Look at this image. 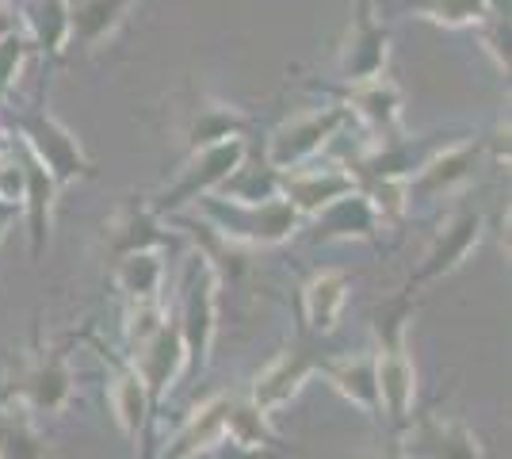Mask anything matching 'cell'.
I'll return each instance as SVG.
<instances>
[{"mask_svg":"<svg viewBox=\"0 0 512 459\" xmlns=\"http://www.w3.org/2000/svg\"><path fill=\"white\" fill-rule=\"evenodd\" d=\"M310 375V360L302 352H283L276 364L268 372L256 379V391H253V406L260 410H272L279 402H287L291 394L299 391V383Z\"/></svg>","mask_w":512,"mask_h":459,"instance_id":"cell-12","label":"cell"},{"mask_svg":"<svg viewBox=\"0 0 512 459\" xmlns=\"http://www.w3.org/2000/svg\"><path fill=\"white\" fill-rule=\"evenodd\" d=\"M16 219V203H0V238H4V226Z\"/></svg>","mask_w":512,"mask_h":459,"instance_id":"cell-27","label":"cell"},{"mask_svg":"<svg viewBox=\"0 0 512 459\" xmlns=\"http://www.w3.org/2000/svg\"><path fill=\"white\" fill-rule=\"evenodd\" d=\"M23 31L35 46H43L46 54H62L69 46V8L65 0H31Z\"/></svg>","mask_w":512,"mask_h":459,"instance_id":"cell-13","label":"cell"},{"mask_svg":"<svg viewBox=\"0 0 512 459\" xmlns=\"http://www.w3.org/2000/svg\"><path fill=\"white\" fill-rule=\"evenodd\" d=\"M245 123L241 115L222 104H203V108L192 111V123H188V146L195 150H207L214 142H226V138H237Z\"/></svg>","mask_w":512,"mask_h":459,"instance_id":"cell-19","label":"cell"},{"mask_svg":"<svg viewBox=\"0 0 512 459\" xmlns=\"http://www.w3.org/2000/svg\"><path fill=\"white\" fill-rule=\"evenodd\" d=\"M478 234H482V219L474 215V211H463V215H455L448 222V230L436 238V249L428 253V276H436V272H451L455 264L467 257L470 249L478 245Z\"/></svg>","mask_w":512,"mask_h":459,"instance_id":"cell-14","label":"cell"},{"mask_svg":"<svg viewBox=\"0 0 512 459\" xmlns=\"http://www.w3.org/2000/svg\"><path fill=\"white\" fill-rule=\"evenodd\" d=\"M344 295H348V276L344 272H321L314 284L306 287V314H310V326L329 333L341 318Z\"/></svg>","mask_w":512,"mask_h":459,"instance_id":"cell-16","label":"cell"},{"mask_svg":"<svg viewBox=\"0 0 512 459\" xmlns=\"http://www.w3.org/2000/svg\"><path fill=\"white\" fill-rule=\"evenodd\" d=\"M230 215L245 219V230H237L234 238L264 241V245L283 241L291 230H295V222H299V211H295L287 199H276V196L264 199V203H241V207H234Z\"/></svg>","mask_w":512,"mask_h":459,"instance_id":"cell-9","label":"cell"},{"mask_svg":"<svg viewBox=\"0 0 512 459\" xmlns=\"http://www.w3.org/2000/svg\"><path fill=\"white\" fill-rule=\"evenodd\" d=\"M325 375L337 383V391L348 394L352 402H360L367 410L379 406V383H375V360L367 356H348L341 364H329Z\"/></svg>","mask_w":512,"mask_h":459,"instance_id":"cell-18","label":"cell"},{"mask_svg":"<svg viewBox=\"0 0 512 459\" xmlns=\"http://www.w3.org/2000/svg\"><path fill=\"white\" fill-rule=\"evenodd\" d=\"M12 35H27L23 31V16L12 0H0V43L12 39Z\"/></svg>","mask_w":512,"mask_h":459,"instance_id":"cell-26","label":"cell"},{"mask_svg":"<svg viewBox=\"0 0 512 459\" xmlns=\"http://www.w3.org/2000/svg\"><path fill=\"white\" fill-rule=\"evenodd\" d=\"M348 111L344 108H325V111H310V115H299L291 123H283L272 142H268V165L283 173V169H299L302 161H310L314 153L333 138V134L344 127Z\"/></svg>","mask_w":512,"mask_h":459,"instance_id":"cell-3","label":"cell"},{"mask_svg":"<svg viewBox=\"0 0 512 459\" xmlns=\"http://www.w3.org/2000/svg\"><path fill=\"white\" fill-rule=\"evenodd\" d=\"M321 222H318V238H348V234H360L367 238L371 234V226H375V207H371V199L360 196L356 188L348 192V196L333 199L329 207H321L318 211Z\"/></svg>","mask_w":512,"mask_h":459,"instance_id":"cell-11","label":"cell"},{"mask_svg":"<svg viewBox=\"0 0 512 459\" xmlns=\"http://www.w3.org/2000/svg\"><path fill=\"white\" fill-rule=\"evenodd\" d=\"M386 58H390V27L375 16V0H356L348 39L341 46V77L348 85L383 77Z\"/></svg>","mask_w":512,"mask_h":459,"instance_id":"cell-1","label":"cell"},{"mask_svg":"<svg viewBox=\"0 0 512 459\" xmlns=\"http://www.w3.org/2000/svg\"><path fill=\"white\" fill-rule=\"evenodd\" d=\"M20 391L39 410H58L69 394V375L58 360H39L20 375Z\"/></svg>","mask_w":512,"mask_h":459,"instance_id":"cell-17","label":"cell"},{"mask_svg":"<svg viewBox=\"0 0 512 459\" xmlns=\"http://www.w3.org/2000/svg\"><path fill=\"white\" fill-rule=\"evenodd\" d=\"M279 188L295 211L318 215L333 199L348 196L356 188V180L344 169H291V176H279Z\"/></svg>","mask_w":512,"mask_h":459,"instance_id":"cell-5","label":"cell"},{"mask_svg":"<svg viewBox=\"0 0 512 459\" xmlns=\"http://www.w3.org/2000/svg\"><path fill=\"white\" fill-rule=\"evenodd\" d=\"M180 341H176V333H169V329L161 326L157 333H150L142 345H138V352H134V360H138V372H142V379L150 383L153 391H161L165 383L172 379V372H176V364H180Z\"/></svg>","mask_w":512,"mask_h":459,"instance_id":"cell-15","label":"cell"},{"mask_svg":"<svg viewBox=\"0 0 512 459\" xmlns=\"http://www.w3.org/2000/svg\"><path fill=\"white\" fill-rule=\"evenodd\" d=\"M226 410H230V402H226V398H214V402H207V406L192 417V425L180 433V440H176V452H172V456L188 459V456H195V452H203V448H211L214 440L226 433Z\"/></svg>","mask_w":512,"mask_h":459,"instance_id":"cell-20","label":"cell"},{"mask_svg":"<svg viewBox=\"0 0 512 459\" xmlns=\"http://www.w3.org/2000/svg\"><path fill=\"white\" fill-rule=\"evenodd\" d=\"M119 280L138 303H157L153 295H157V280H161V264L150 253H130L119 268Z\"/></svg>","mask_w":512,"mask_h":459,"instance_id":"cell-21","label":"cell"},{"mask_svg":"<svg viewBox=\"0 0 512 459\" xmlns=\"http://www.w3.org/2000/svg\"><path fill=\"white\" fill-rule=\"evenodd\" d=\"M27 50H31V39H27V35H12V39L0 43V92H8V85L16 81V69L23 66Z\"/></svg>","mask_w":512,"mask_h":459,"instance_id":"cell-25","label":"cell"},{"mask_svg":"<svg viewBox=\"0 0 512 459\" xmlns=\"http://www.w3.org/2000/svg\"><path fill=\"white\" fill-rule=\"evenodd\" d=\"M8 150H12V138L0 131V157H8Z\"/></svg>","mask_w":512,"mask_h":459,"instance_id":"cell-28","label":"cell"},{"mask_svg":"<svg viewBox=\"0 0 512 459\" xmlns=\"http://www.w3.org/2000/svg\"><path fill=\"white\" fill-rule=\"evenodd\" d=\"M375 383H379V402H386V410L398 421L409 417V406H413V364L406 360L402 345H390L375 360Z\"/></svg>","mask_w":512,"mask_h":459,"instance_id":"cell-10","label":"cell"},{"mask_svg":"<svg viewBox=\"0 0 512 459\" xmlns=\"http://www.w3.org/2000/svg\"><path fill=\"white\" fill-rule=\"evenodd\" d=\"M0 456L4 459H43V444L31 433L27 421H0Z\"/></svg>","mask_w":512,"mask_h":459,"instance_id":"cell-24","label":"cell"},{"mask_svg":"<svg viewBox=\"0 0 512 459\" xmlns=\"http://www.w3.org/2000/svg\"><path fill=\"white\" fill-rule=\"evenodd\" d=\"M348 104L367 119L371 131L386 134V142L398 134V123H402V92H398L394 81H386V77L356 81V85L348 88Z\"/></svg>","mask_w":512,"mask_h":459,"instance_id":"cell-7","label":"cell"},{"mask_svg":"<svg viewBox=\"0 0 512 459\" xmlns=\"http://www.w3.org/2000/svg\"><path fill=\"white\" fill-rule=\"evenodd\" d=\"M20 131L31 157H39L46 165V173L54 176V184H69L77 176L88 173V161L81 153V142L65 131L62 123L46 111H31V115H20Z\"/></svg>","mask_w":512,"mask_h":459,"instance_id":"cell-2","label":"cell"},{"mask_svg":"<svg viewBox=\"0 0 512 459\" xmlns=\"http://www.w3.org/2000/svg\"><path fill=\"white\" fill-rule=\"evenodd\" d=\"M241 157H245V142H241V138H226V142H214L207 150H195L192 169H188V176L172 188V196H165V203L176 207V203H184L188 196H199V192L218 188V184L241 165Z\"/></svg>","mask_w":512,"mask_h":459,"instance_id":"cell-4","label":"cell"},{"mask_svg":"<svg viewBox=\"0 0 512 459\" xmlns=\"http://www.w3.org/2000/svg\"><path fill=\"white\" fill-rule=\"evenodd\" d=\"M111 406H115V417L127 433H138L142 425V414H146V394H142V383L134 375H119L111 383Z\"/></svg>","mask_w":512,"mask_h":459,"instance_id":"cell-22","label":"cell"},{"mask_svg":"<svg viewBox=\"0 0 512 459\" xmlns=\"http://www.w3.org/2000/svg\"><path fill=\"white\" fill-rule=\"evenodd\" d=\"M65 8H69V46L92 50L119 31L134 0H65Z\"/></svg>","mask_w":512,"mask_h":459,"instance_id":"cell-6","label":"cell"},{"mask_svg":"<svg viewBox=\"0 0 512 459\" xmlns=\"http://www.w3.org/2000/svg\"><path fill=\"white\" fill-rule=\"evenodd\" d=\"M409 459H482L478 440L470 437L459 421H425L417 433H409Z\"/></svg>","mask_w":512,"mask_h":459,"instance_id":"cell-8","label":"cell"},{"mask_svg":"<svg viewBox=\"0 0 512 459\" xmlns=\"http://www.w3.org/2000/svg\"><path fill=\"white\" fill-rule=\"evenodd\" d=\"M226 433L245 444V448H256V444H272V433L264 425V410L260 406H230L226 410Z\"/></svg>","mask_w":512,"mask_h":459,"instance_id":"cell-23","label":"cell"}]
</instances>
